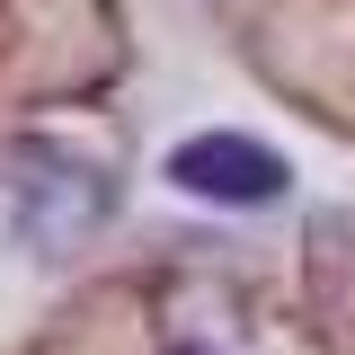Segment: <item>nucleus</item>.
Segmentation results:
<instances>
[{
    "label": "nucleus",
    "mask_w": 355,
    "mask_h": 355,
    "mask_svg": "<svg viewBox=\"0 0 355 355\" xmlns=\"http://www.w3.org/2000/svg\"><path fill=\"white\" fill-rule=\"evenodd\" d=\"M178 355H196V347H178Z\"/></svg>",
    "instance_id": "7ed1b4c3"
},
{
    "label": "nucleus",
    "mask_w": 355,
    "mask_h": 355,
    "mask_svg": "<svg viewBox=\"0 0 355 355\" xmlns=\"http://www.w3.org/2000/svg\"><path fill=\"white\" fill-rule=\"evenodd\" d=\"M169 178L187 196H205V205H275L284 196V160L266 142H249V133H196V142H178Z\"/></svg>",
    "instance_id": "f03ea898"
},
{
    "label": "nucleus",
    "mask_w": 355,
    "mask_h": 355,
    "mask_svg": "<svg viewBox=\"0 0 355 355\" xmlns=\"http://www.w3.org/2000/svg\"><path fill=\"white\" fill-rule=\"evenodd\" d=\"M0 169H9V214H18V231L36 249H80L89 231L116 214V178L98 169L89 151H71V142L18 133L0 151Z\"/></svg>",
    "instance_id": "f257e3e1"
}]
</instances>
